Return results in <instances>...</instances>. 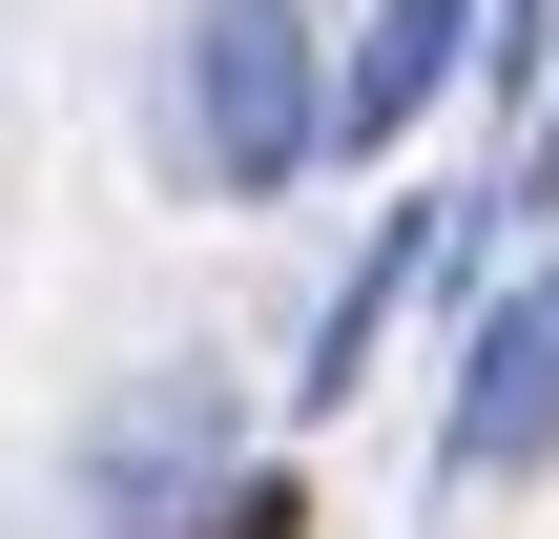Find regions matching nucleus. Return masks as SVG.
Segmentation results:
<instances>
[{
  "label": "nucleus",
  "instance_id": "nucleus-1",
  "mask_svg": "<svg viewBox=\"0 0 559 539\" xmlns=\"http://www.w3.org/2000/svg\"><path fill=\"white\" fill-rule=\"evenodd\" d=\"M187 145H207V187H290L311 145H332V62H311V0H207L187 21Z\"/></svg>",
  "mask_w": 559,
  "mask_h": 539
},
{
  "label": "nucleus",
  "instance_id": "nucleus-2",
  "mask_svg": "<svg viewBox=\"0 0 559 539\" xmlns=\"http://www.w3.org/2000/svg\"><path fill=\"white\" fill-rule=\"evenodd\" d=\"M559 457V270L456 353V415H436V499H498V478H539Z\"/></svg>",
  "mask_w": 559,
  "mask_h": 539
},
{
  "label": "nucleus",
  "instance_id": "nucleus-3",
  "mask_svg": "<svg viewBox=\"0 0 559 539\" xmlns=\"http://www.w3.org/2000/svg\"><path fill=\"white\" fill-rule=\"evenodd\" d=\"M456 42H477V0H394V21L353 42V83H332V125H353V145H394V125H415V104L456 83Z\"/></svg>",
  "mask_w": 559,
  "mask_h": 539
},
{
  "label": "nucleus",
  "instance_id": "nucleus-4",
  "mask_svg": "<svg viewBox=\"0 0 559 539\" xmlns=\"http://www.w3.org/2000/svg\"><path fill=\"white\" fill-rule=\"evenodd\" d=\"M207 539H311V519H290V499L249 478V499H207Z\"/></svg>",
  "mask_w": 559,
  "mask_h": 539
}]
</instances>
